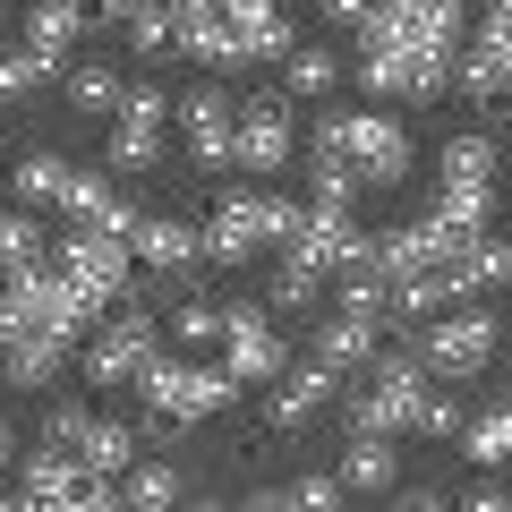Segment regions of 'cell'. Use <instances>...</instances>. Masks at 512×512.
<instances>
[{
	"instance_id": "1",
	"label": "cell",
	"mask_w": 512,
	"mask_h": 512,
	"mask_svg": "<svg viewBox=\"0 0 512 512\" xmlns=\"http://www.w3.org/2000/svg\"><path fill=\"white\" fill-rule=\"evenodd\" d=\"M94 316L103 308H86L60 274H18L9 291H0V350H18V342H60L69 350V342L94 333Z\"/></svg>"
},
{
	"instance_id": "2",
	"label": "cell",
	"mask_w": 512,
	"mask_h": 512,
	"mask_svg": "<svg viewBox=\"0 0 512 512\" xmlns=\"http://www.w3.org/2000/svg\"><path fill=\"white\" fill-rule=\"evenodd\" d=\"M299 231V197H256V188H222L214 214L197 222L205 265H248L256 248H282Z\"/></svg>"
},
{
	"instance_id": "3",
	"label": "cell",
	"mask_w": 512,
	"mask_h": 512,
	"mask_svg": "<svg viewBox=\"0 0 512 512\" xmlns=\"http://www.w3.org/2000/svg\"><path fill=\"white\" fill-rule=\"evenodd\" d=\"M359 393H342V427L350 436H410V419H419V402H427V367L410 359V350H376V359L359 367Z\"/></svg>"
},
{
	"instance_id": "4",
	"label": "cell",
	"mask_w": 512,
	"mask_h": 512,
	"mask_svg": "<svg viewBox=\"0 0 512 512\" xmlns=\"http://www.w3.org/2000/svg\"><path fill=\"white\" fill-rule=\"evenodd\" d=\"M137 393H146V427L163 436V427L214 419V410L231 402V376H222V367H205V359H163V350H154L146 376H137Z\"/></svg>"
},
{
	"instance_id": "5",
	"label": "cell",
	"mask_w": 512,
	"mask_h": 512,
	"mask_svg": "<svg viewBox=\"0 0 512 512\" xmlns=\"http://www.w3.org/2000/svg\"><path fill=\"white\" fill-rule=\"evenodd\" d=\"M43 274H60L86 308H120L137 265H128V239H103V231H60L52 256H43Z\"/></svg>"
},
{
	"instance_id": "6",
	"label": "cell",
	"mask_w": 512,
	"mask_h": 512,
	"mask_svg": "<svg viewBox=\"0 0 512 512\" xmlns=\"http://www.w3.org/2000/svg\"><path fill=\"white\" fill-rule=\"evenodd\" d=\"M282 367H291V350L274 333V308L265 299H222V376H231V393L239 384H274Z\"/></svg>"
},
{
	"instance_id": "7",
	"label": "cell",
	"mask_w": 512,
	"mask_h": 512,
	"mask_svg": "<svg viewBox=\"0 0 512 512\" xmlns=\"http://www.w3.org/2000/svg\"><path fill=\"white\" fill-rule=\"evenodd\" d=\"M154 350H163V325H154L146 308L94 316V333H86V359H77V376H86V384H137Z\"/></svg>"
},
{
	"instance_id": "8",
	"label": "cell",
	"mask_w": 512,
	"mask_h": 512,
	"mask_svg": "<svg viewBox=\"0 0 512 512\" xmlns=\"http://www.w3.org/2000/svg\"><path fill=\"white\" fill-rule=\"evenodd\" d=\"M410 359L427 367V376H478V367L495 359V316L487 308H444V316H427L419 325V342H410Z\"/></svg>"
},
{
	"instance_id": "9",
	"label": "cell",
	"mask_w": 512,
	"mask_h": 512,
	"mask_svg": "<svg viewBox=\"0 0 512 512\" xmlns=\"http://www.w3.org/2000/svg\"><path fill=\"white\" fill-rule=\"evenodd\" d=\"M504 77H512V18H504V9H478L470 35H461V52H453V77H444V86H461V94L495 120V111H504Z\"/></svg>"
},
{
	"instance_id": "10",
	"label": "cell",
	"mask_w": 512,
	"mask_h": 512,
	"mask_svg": "<svg viewBox=\"0 0 512 512\" xmlns=\"http://www.w3.org/2000/svg\"><path fill=\"white\" fill-rule=\"evenodd\" d=\"M291 146H299V120H291V103H282L274 86L231 94V163L239 171H282Z\"/></svg>"
},
{
	"instance_id": "11",
	"label": "cell",
	"mask_w": 512,
	"mask_h": 512,
	"mask_svg": "<svg viewBox=\"0 0 512 512\" xmlns=\"http://www.w3.org/2000/svg\"><path fill=\"white\" fill-rule=\"evenodd\" d=\"M342 163L359 188H402L410 180V128L393 111H350L342 128Z\"/></svg>"
},
{
	"instance_id": "12",
	"label": "cell",
	"mask_w": 512,
	"mask_h": 512,
	"mask_svg": "<svg viewBox=\"0 0 512 512\" xmlns=\"http://www.w3.org/2000/svg\"><path fill=\"white\" fill-rule=\"evenodd\" d=\"M171 120H180L188 163H197V171H231V94H222L214 77L188 86V94H171Z\"/></svg>"
},
{
	"instance_id": "13",
	"label": "cell",
	"mask_w": 512,
	"mask_h": 512,
	"mask_svg": "<svg viewBox=\"0 0 512 512\" xmlns=\"http://www.w3.org/2000/svg\"><path fill=\"white\" fill-rule=\"evenodd\" d=\"M359 94L367 103H427V94H444V60H410V52H376V43H359Z\"/></svg>"
},
{
	"instance_id": "14",
	"label": "cell",
	"mask_w": 512,
	"mask_h": 512,
	"mask_svg": "<svg viewBox=\"0 0 512 512\" xmlns=\"http://www.w3.org/2000/svg\"><path fill=\"white\" fill-rule=\"evenodd\" d=\"M367 248V222L359 214H316V205H299V231L282 239V256H299V265H316V274H342V265H359Z\"/></svg>"
},
{
	"instance_id": "15",
	"label": "cell",
	"mask_w": 512,
	"mask_h": 512,
	"mask_svg": "<svg viewBox=\"0 0 512 512\" xmlns=\"http://www.w3.org/2000/svg\"><path fill=\"white\" fill-rule=\"evenodd\" d=\"M333 393H342V376H333V367H316V359L282 367L274 393H265V427H274V436H291V427H308L316 410H333Z\"/></svg>"
},
{
	"instance_id": "16",
	"label": "cell",
	"mask_w": 512,
	"mask_h": 512,
	"mask_svg": "<svg viewBox=\"0 0 512 512\" xmlns=\"http://www.w3.org/2000/svg\"><path fill=\"white\" fill-rule=\"evenodd\" d=\"M128 265H154V274H188V265H205V239L188 214H137V231H128Z\"/></svg>"
},
{
	"instance_id": "17",
	"label": "cell",
	"mask_w": 512,
	"mask_h": 512,
	"mask_svg": "<svg viewBox=\"0 0 512 512\" xmlns=\"http://www.w3.org/2000/svg\"><path fill=\"white\" fill-rule=\"evenodd\" d=\"M393 478H402L393 436H350L342 444V470H333V487H342V495H393Z\"/></svg>"
},
{
	"instance_id": "18",
	"label": "cell",
	"mask_w": 512,
	"mask_h": 512,
	"mask_svg": "<svg viewBox=\"0 0 512 512\" xmlns=\"http://www.w3.org/2000/svg\"><path fill=\"white\" fill-rule=\"evenodd\" d=\"M419 222H427L436 239H453V248H461V239H478V231L495 222V188H436Z\"/></svg>"
},
{
	"instance_id": "19",
	"label": "cell",
	"mask_w": 512,
	"mask_h": 512,
	"mask_svg": "<svg viewBox=\"0 0 512 512\" xmlns=\"http://www.w3.org/2000/svg\"><path fill=\"white\" fill-rule=\"evenodd\" d=\"M316 367H333V376H359L367 359H376V325H367V316H342L333 308L325 325H316V350H308Z\"/></svg>"
},
{
	"instance_id": "20",
	"label": "cell",
	"mask_w": 512,
	"mask_h": 512,
	"mask_svg": "<svg viewBox=\"0 0 512 512\" xmlns=\"http://www.w3.org/2000/svg\"><path fill=\"white\" fill-rule=\"evenodd\" d=\"M436 171H444L436 188H495V128H461V137H444Z\"/></svg>"
},
{
	"instance_id": "21",
	"label": "cell",
	"mask_w": 512,
	"mask_h": 512,
	"mask_svg": "<svg viewBox=\"0 0 512 512\" xmlns=\"http://www.w3.org/2000/svg\"><path fill=\"white\" fill-rule=\"evenodd\" d=\"M128 461H137V427L86 419V436H77V470H86V478H128Z\"/></svg>"
},
{
	"instance_id": "22",
	"label": "cell",
	"mask_w": 512,
	"mask_h": 512,
	"mask_svg": "<svg viewBox=\"0 0 512 512\" xmlns=\"http://www.w3.org/2000/svg\"><path fill=\"white\" fill-rule=\"evenodd\" d=\"M77 487H86L77 453H43V444H35V453L18 461V495H26V504H69Z\"/></svg>"
},
{
	"instance_id": "23",
	"label": "cell",
	"mask_w": 512,
	"mask_h": 512,
	"mask_svg": "<svg viewBox=\"0 0 512 512\" xmlns=\"http://www.w3.org/2000/svg\"><path fill=\"white\" fill-rule=\"evenodd\" d=\"M120 86H128V77L111 69V60H86V69H60V94H69V111H86V120H111V111H120Z\"/></svg>"
},
{
	"instance_id": "24",
	"label": "cell",
	"mask_w": 512,
	"mask_h": 512,
	"mask_svg": "<svg viewBox=\"0 0 512 512\" xmlns=\"http://www.w3.org/2000/svg\"><path fill=\"white\" fill-rule=\"evenodd\" d=\"M60 367H69V350H60V342H18V350H0V376H9V393H52Z\"/></svg>"
},
{
	"instance_id": "25",
	"label": "cell",
	"mask_w": 512,
	"mask_h": 512,
	"mask_svg": "<svg viewBox=\"0 0 512 512\" xmlns=\"http://www.w3.org/2000/svg\"><path fill=\"white\" fill-rule=\"evenodd\" d=\"M180 495H188V478L171 461H128V487H120L128 512H180Z\"/></svg>"
},
{
	"instance_id": "26",
	"label": "cell",
	"mask_w": 512,
	"mask_h": 512,
	"mask_svg": "<svg viewBox=\"0 0 512 512\" xmlns=\"http://www.w3.org/2000/svg\"><path fill=\"white\" fill-rule=\"evenodd\" d=\"M342 86V60L325 52V43H291V60H282V103H299V94H333Z\"/></svg>"
},
{
	"instance_id": "27",
	"label": "cell",
	"mask_w": 512,
	"mask_h": 512,
	"mask_svg": "<svg viewBox=\"0 0 512 512\" xmlns=\"http://www.w3.org/2000/svg\"><path fill=\"white\" fill-rule=\"evenodd\" d=\"M69 154H43V146H26L18 154V171H9V180H18V205L26 214H35V205H60V188H69Z\"/></svg>"
},
{
	"instance_id": "28",
	"label": "cell",
	"mask_w": 512,
	"mask_h": 512,
	"mask_svg": "<svg viewBox=\"0 0 512 512\" xmlns=\"http://www.w3.org/2000/svg\"><path fill=\"white\" fill-rule=\"evenodd\" d=\"M43 256H52V231H43L26 205H18V214H0V265H9V282H18V274H43Z\"/></svg>"
},
{
	"instance_id": "29",
	"label": "cell",
	"mask_w": 512,
	"mask_h": 512,
	"mask_svg": "<svg viewBox=\"0 0 512 512\" xmlns=\"http://www.w3.org/2000/svg\"><path fill=\"white\" fill-rule=\"evenodd\" d=\"M453 436H461V453H470L478 470H495V461L512 453V410H495V402H487V410H478V419H461Z\"/></svg>"
},
{
	"instance_id": "30",
	"label": "cell",
	"mask_w": 512,
	"mask_h": 512,
	"mask_svg": "<svg viewBox=\"0 0 512 512\" xmlns=\"http://www.w3.org/2000/svg\"><path fill=\"white\" fill-rule=\"evenodd\" d=\"M308 205L316 214H350V205H359V180H350L342 154H316L308 163Z\"/></svg>"
},
{
	"instance_id": "31",
	"label": "cell",
	"mask_w": 512,
	"mask_h": 512,
	"mask_svg": "<svg viewBox=\"0 0 512 512\" xmlns=\"http://www.w3.org/2000/svg\"><path fill=\"white\" fill-rule=\"evenodd\" d=\"M103 163L120 171V180H137V171H154V163H163V137H154V128H120V120H111Z\"/></svg>"
},
{
	"instance_id": "32",
	"label": "cell",
	"mask_w": 512,
	"mask_h": 512,
	"mask_svg": "<svg viewBox=\"0 0 512 512\" xmlns=\"http://www.w3.org/2000/svg\"><path fill=\"white\" fill-rule=\"evenodd\" d=\"M171 52H188L197 69H239V35L231 26H188V35H171Z\"/></svg>"
},
{
	"instance_id": "33",
	"label": "cell",
	"mask_w": 512,
	"mask_h": 512,
	"mask_svg": "<svg viewBox=\"0 0 512 512\" xmlns=\"http://www.w3.org/2000/svg\"><path fill=\"white\" fill-rule=\"evenodd\" d=\"M111 120H120V128H154V137H163V128H171V94L137 77V86H120V111H111Z\"/></svg>"
},
{
	"instance_id": "34",
	"label": "cell",
	"mask_w": 512,
	"mask_h": 512,
	"mask_svg": "<svg viewBox=\"0 0 512 512\" xmlns=\"http://www.w3.org/2000/svg\"><path fill=\"white\" fill-rule=\"evenodd\" d=\"M308 299H325V274H316V265H299V256H282V265H274V291H265V308H308Z\"/></svg>"
},
{
	"instance_id": "35",
	"label": "cell",
	"mask_w": 512,
	"mask_h": 512,
	"mask_svg": "<svg viewBox=\"0 0 512 512\" xmlns=\"http://www.w3.org/2000/svg\"><path fill=\"white\" fill-rule=\"evenodd\" d=\"M86 419H94L86 402H52V410H43V427H35V436H43V453H77V436H86Z\"/></svg>"
},
{
	"instance_id": "36",
	"label": "cell",
	"mask_w": 512,
	"mask_h": 512,
	"mask_svg": "<svg viewBox=\"0 0 512 512\" xmlns=\"http://www.w3.org/2000/svg\"><path fill=\"white\" fill-rule=\"evenodd\" d=\"M291 43H299L291 18H265V26H248V35H239V60H291Z\"/></svg>"
},
{
	"instance_id": "37",
	"label": "cell",
	"mask_w": 512,
	"mask_h": 512,
	"mask_svg": "<svg viewBox=\"0 0 512 512\" xmlns=\"http://www.w3.org/2000/svg\"><path fill=\"white\" fill-rule=\"evenodd\" d=\"M171 325H180V342H188V350L222 342V299H180V316H171Z\"/></svg>"
},
{
	"instance_id": "38",
	"label": "cell",
	"mask_w": 512,
	"mask_h": 512,
	"mask_svg": "<svg viewBox=\"0 0 512 512\" xmlns=\"http://www.w3.org/2000/svg\"><path fill=\"white\" fill-rule=\"evenodd\" d=\"M35 86H52V69H35V52H0V103H18V94H35Z\"/></svg>"
},
{
	"instance_id": "39",
	"label": "cell",
	"mask_w": 512,
	"mask_h": 512,
	"mask_svg": "<svg viewBox=\"0 0 512 512\" xmlns=\"http://www.w3.org/2000/svg\"><path fill=\"white\" fill-rule=\"evenodd\" d=\"M120 35H128V52H146V60H154V52H171V18H163V0H146V9H137Z\"/></svg>"
},
{
	"instance_id": "40",
	"label": "cell",
	"mask_w": 512,
	"mask_h": 512,
	"mask_svg": "<svg viewBox=\"0 0 512 512\" xmlns=\"http://www.w3.org/2000/svg\"><path fill=\"white\" fill-rule=\"evenodd\" d=\"M291 512H342V487H333V470H308V478H291Z\"/></svg>"
},
{
	"instance_id": "41",
	"label": "cell",
	"mask_w": 512,
	"mask_h": 512,
	"mask_svg": "<svg viewBox=\"0 0 512 512\" xmlns=\"http://www.w3.org/2000/svg\"><path fill=\"white\" fill-rule=\"evenodd\" d=\"M410 427H419V436H453V427H461V402L427 384V402H419V419H410Z\"/></svg>"
},
{
	"instance_id": "42",
	"label": "cell",
	"mask_w": 512,
	"mask_h": 512,
	"mask_svg": "<svg viewBox=\"0 0 512 512\" xmlns=\"http://www.w3.org/2000/svg\"><path fill=\"white\" fill-rule=\"evenodd\" d=\"M171 35H188V26H222V0H163Z\"/></svg>"
},
{
	"instance_id": "43",
	"label": "cell",
	"mask_w": 512,
	"mask_h": 512,
	"mask_svg": "<svg viewBox=\"0 0 512 512\" xmlns=\"http://www.w3.org/2000/svg\"><path fill=\"white\" fill-rule=\"evenodd\" d=\"M265 18H282V0H222V26H231V35H248V26H265Z\"/></svg>"
},
{
	"instance_id": "44",
	"label": "cell",
	"mask_w": 512,
	"mask_h": 512,
	"mask_svg": "<svg viewBox=\"0 0 512 512\" xmlns=\"http://www.w3.org/2000/svg\"><path fill=\"white\" fill-rule=\"evenodd\" d=\"M231 512H291V495H282V487H256V495H239Z\"/></svg>"
},
{
	"instance_id": "45",
	"label": "cell",
	"mask_w": 512,
	"mask_h": 512,
	"mask_svg": "<svg viewBox=\"0 0 512 512\" xmlns=\"http://www.w3.org/2000/svg\"><path fill=\"white\" fill-rule=\"evenodd\" d=\"M461 512H512V495L504 487H470V495H461Z\"/></svg>"
},
{
	"instance_id": "46",
	"label": "cell",
	"mask_w": 512,
	"mask_h": 512,
	"mask_svg": "<svg viewBox=\"0 0 512 512\" xmlns=\"http://www.w3.org/2000/svg\"><path fill=\"white\" fill-rule=\"evenodd\" d=\"M393 512H444V495H427V487H410V495H393Z\"/></svg>"
},
{
	"instance_id": "47",
	"label": "cell",
	"mask_w": 512,
	"mask_h": 512,
	"mask_svg": "<svg viewBox=\"0 0 512 512\" xmlns=\"http://www.w3.org/2000/svg\"><path fill=\"white\" fill-rule=\"evenodd\" d=\"M325 18H333V26H359V18H367V0H325Z\"/></svg>"
},
{
	"instance_id": "48",
	"label": "cell",
	"mask_w": 512,
	"mask_h": 512,
	"mask_svg": "<svg viewBox=\"0 0 512 512\" xmlns=\"http://www.w3.org/2000/svg\"><path fill=\"white\" fill-rule=\"evenodd\" d=\"M180 512H231V504H214V495H180Z\"/></svg>"
},
{
	"instance_id": "49",
	"label": "cell",
	"mask_w": 512,
	"mask_h": 512,
	"mask_svg": "<svg viewBox=\"0 0 512 512\" xmlns=\"http://www.w3.org/2000/svg\"><path fill=\"white\" fill-rule=\"evenodd\" d=\"M0 512H35V504H26V495H0Z\"/></svg>"
},
{
	"instance_id": "50",
	"label": "cell",
	"mask_w": 512,
	"mask_h": 512,
	"mask_svg": "<svg viewBox=\"0 0 512 512\" xmlns=\"http://www.w3.org/2000/svg\"><path fill=\"white\" fill-rule=\"evenodd\" d=\"M0 461H9V419H0Z\"/></svg>"
},
{
	"instance_id": "51",
	"label": "cell",
	"mask_w": 512,
	"mask_h": 512,
	"mask_svg": "<svg viewBox=\"0 0 512 512\" xmlns=\"http://www.w3.org/2000/svg\"><path fill=\"white\" fill-rule=\"evenodd\" d=\"M470 9H504V0H470Z\"/></svg>"
}]
</instances>
